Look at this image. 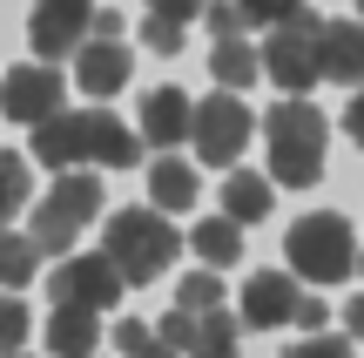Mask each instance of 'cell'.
I'll use <instances>...</instances> for the list:
<instances>
[{
    "mask_svg": "<svg viewBox=\"0 0 364 358\" xmlns=\"http://www.w3.org/2000/svg\"><path fill=\"white\" fill-rule=\"evenodd\" d=\"M250 135H257V115H250V102H243V95L216 88L209 102H196L189 142H196V156H203L209 169H236V156L250 149Z\"/></svg>",
    "mask_w": 364,
    "mask_h": 358,
    "instance_id": "obj_7",
    "label": "cell"
},
{
    "mask_svg": "<svg viewBox=\"0 0 364 358\" xmlns=\"http://www.w3.org/2000/svg\"><path fill=\"white\" fill-rule=\"evenodd\" d=\"M284 358H351V345H344V338H331V332H317V338H304V345H290Z\"/></svg>",
    "mask_w": 364,
    "mask_h": 358,
    "instance_id": "obj_28",
    "label": "cell"
},
{
    "mask_svg": "<svg viewBox=\"0 0 364 358\" xmlns=\"http://www.w3.org/2000/svg\"><path fill=\"white\" fill-rule=\"evenodd\" d=\"M95 345H102V318L81 305H54L48 318V352L54 358H95Z\"/></svg>",
    "mask_w": 364,
    "mask_h": 358,
    "instance_id": "obj_15",
    "label": "cell"
},
{
    "mask_svg": "<svg viewBox=\"0 0 364 358\" xmlns=\"http://www.w3.org/2000/svg\"><path fill=\"white\" fill-rule=\"evenodd\" d=\"M95 216H102V176L68 169V176H54V189L34 203V223H27V237H34L41 257H48V251H75L81 223H95Z\"/></svg>",
    "mask_w": 364,
    "mask_h": 358,
    "instance_id": "obj_5",
    "label": "cell"
},
{
    "mask_svg": "<svg viewBox=\"0 0 364 358\" xmlns=\"http://www.w3.org/2000/svg\"><path fill=\"white\" fill-rule=\"evenodd\" d=\"M0 358H27V352H0Z\"/></svg>",
    "mask_w": 364,
    "mask_h": 358,
    "instance_id": "obj_36",
    "label": "cell"
},
{
    "mask_svg": "<svg viewBox=\"0 0 364 358\" xmlns=\"http://www.w3.org/2000/svg\"><path fill=\"white\" fill-rule=\"evenodd\" d=\"M358 270H364V251H358Z\"/></svg>",
    "mask_w": 364,
    "mask_h": 358,
    "instance_id": "obj_38",
    "label": "cell"
},
{
    "mask_svg": "<svg viewBox=\"0 0 364 358\" xmlns=\"http://www.w3.org/2000/svg\"><path fill=\"white\" fill-rule=\"evenodd\" d=\"M189 122H196V102L182 88H149L142 95V142H189Z\"/></svg>",
    "mask_w": 364,
    "mask_h": 358,
    "instance_id": "obj_14",
    "label": "cell"
},
{
    "mask_svg": "<svg viewBox=\"0 0 364 358\" xmlns=\"http://www.w3.org/2000/svg\"><path fill=\"white\" fill-rule=\"evenodd\" d=\"M95 34V0H34L27 14V41H34V61H68L81 54V41Z\"/></svg>",
    "mask_w": 364,
    "mask_h": 358,
    "instance_id": "obj_9",
    "label": "cell"
},
{
    "mask_svg": "<svg viewBox=\"0 0 364 358\" xmlns=\"http://www.w3.org/2000/svg\"><path fill=\"white\" fill-rule=\"evenodd\" d=\"M122 270L108 264L102 251H81V257H61L54 264V305H81V311H102V305H122Z\"/></svg>",
    "mask_w": 364,
    "mask_h": 358,
    "instance_id": "obj_10",
    "label": "cell"
},
{
    "mask_svg": "<svg viewBox=\"0 0 364 358\" xmlns=\"http://www.w3.org/2000/svg\"><path fill=\"white\" fill-rule=\"evenodd\" d=\"M317 68H324V81H338V88H358L364 81V21H324V34H317Z\"/></svg>",
    "mask_w": 364,
    "mask_h": 358,
    "instance_id": "obj_13",
    "label": "cell"
},
{
    "mask_svg": "<svg viewBox=\"0 0 364 358\" xmlns=\"http://www.w3.org/2000/svg\"><path fill=\"white\" fill-rule=\"evenodd\" d=\"M7 216H14V203H7V196H0V223H7Z\"/></svg>",
    "mask_w": 364,
    "mask_h": 358,
    "instance_id": "obj_35",
    "label": "cell"
},
{
    "mask_svg": "<svg viewBox=\"0 0 364 358\" xmlns=\"http://www.w3.org/2000/svg\"><path fill=\"white\" fill-rule=\"evenodd\" d=\"M135 358H182V352H169V345H162V338H149V345L135 352Z\"/></svg>",
    "mask_w": 364,
    "mask_h": 358,
    "instance_id": "obj_34",
    "label": "cell"
},
{
    "mask_svg": "<svg viewBox=\"0 0 364 358\" xmlns=\"http://www.w3.org/2000/svg\"><path fill=\"white\" fill-rule=\"evenodd\" d=\"M176 305L182 311H223V270H196V278H182Z\"/></svg>",
    "mask_w": 364,
    "mask_h": 358,
    "instance_id": "obj_22",
    "label": "cell"
},
{
    "mask_svg": "<svg viewBox=\"0 0 364 358\" xmlns=\"http://www.w3.org/2000/svg\"><path fill=\"white\" fill-rule=\"evenodd\" d=\"M304 305L297 278L290 270H257V278L243 284V311H236V325H250V332H277V325H290Z\"/></svg>",
    "mask_w": 364,
    "mask_h": 358,
    "instance_id": "obj_11",
    "label": "cell"
},
{
    "mask_svg": "<svg viewBox=\"0 0 364 358\" xmlns=\"http://www.w3.org/2000/svg\"><path fill=\"white\" fill-rule=\"evenodd\" d=\"M156 338H162L169 352H189V338H196V311H182V305L162 311V332H156Z\"/></svg>",
    "mask_w": 364,
    "mask_h": 358,
    "instance_id": "obj_27",
    "label": "cell"
},
{
    "mask_svg": "<svg viewBox=\"0 0 364 358\" xmlns=\"http://www.w3.org/2000/svg\"><path fill=\"white\" fill-rule=\"evenodd\" d=\"M129 68H135L129 41L88 34V41H81V54H75V88H81V95H95V102H108L115 88H129Z\"/></svg>",
    "mask_w": 364,
    "mask_h": 358,
    "instance_id": "obj_12",
    "label": "cell"
},
{
    "mask_svg": "<svg viewBox=\"0 0 364 358\" xmlns=\"http://www.w3.org/2000/svg\"><path fill=\"white\" fill-rule=\"evenodd\" d=\"M34 270H41L34 237H14V230H0V284H7V291H21V284H34Z\"/></svg>",
    "mask_w": 364,
    "mask_h": 358,
    "instance_id": "obj_21",
    "label": "cell"
},
{
    "mask_svg": "<svg viewBox=\"0 0 364 358\" xmlns=\"http://www.w3.org/2000/svg\"><path fill=\"white\" fill-rule=\"evenodd\" d=\"M149 196H156L149 210H162V216L189 210V203H196V169H189L182 156H169V149H162V156L149 162Z\"/></svg>",
    "mask_w": 364,
    "mask_h": 358,
    "instance_id": "obj_16",
    "label": "cell"
},
{
    "mask_svg": "<svg viewBox=\"0 0 364 358\" xmlns=\"http://www.w3.org/2000/svg\"><path fill=\"white\" fill-rule=\"evenodd\" d=\"M297 7H304V0H236L243 27H284V21H290Z\"/></svg>",
    "mask_w": 364,
    "mask_h": 358,
    "instance_id": "obj_23",
    "label": "cell"
},
{
    "mask_svg": "<svg viewBox=\"0 0 364 358\" xmlns=\"http://www.w3.org/2000/svg\"><path fill=\"white\" fill-rule=\"evenodd\" d=\"M344 325H351V332L364 338V298H351V305H344Z\"/></svg>",
    "mask_w": 364,
    "mask_h": 358,
    "instance_id": "obj_33",
    "label": "cell"
},
{
    "mask_svg": "<svg viewBox=\"0 0 364 358\" xmlns=\"http://www.w3.org/2000/svg\"><path fill=\"white\" fill-rule=\"evenodd\" d=\"M358 21H364V0H358Z\"/></svg>",
    "mask_w": 364,
    "mask_h": 358,
    "instance_id": "obj_37",
    "label": "cell"
},
{
    "mask_svg": "<svg viewBox=\"0 0 364 358\" xmlns=\"http://www.w3.org/2000/svg\"><path fill=\"white\" fill-rule=\"evenodd\" d=\"M344 129H351V142H364V88L351 95V108H344Z\"/></svg>",
    "mask_w": 364,
    "mask_h": 358,
    "instance_id": "obj_32",
    "label": "cell"
},
{
    "mask_svg": "<svg viewBox=\"0 0 364 358\" xmlns=\"http://www.w3.org/2000/svg\"><path fill=\"white\" fill-rule=\"evenodd\" d=\"M203 7H209V0H149V14H156V21H176V27H182V21H196Z\"/></svg>",
    "mask_w": 364,
    "mask_h": 358,
    "instance_id": "obj_29",
    "label": "cell"
},
{
    "mask_svg": "<svg viewBox=\"0 0 364 358\" xmlns=\"http://www.w3.org/2000/svg\"><path fill=\"white\" fill-rule=\"evenodd\" d=\"M61 108H68V81H61V68L27 61V68H7V75H0V115H7V122L41 129V122H54Z\"/></svg>",
    "mask_w": 364,
    "mask_h": 358,
    "instance_id": "obj_8",
    "label": "cell"
},
{
    "mask_svg": "<svg viewBox=\"0 0 364 358\" xmlns=\"http://www.w3.org/2000/svg\"><path fill=\"white\" fill-rule=\"evenodd\" d=\"M209 75H216V88H250V81L263 75V61H257V48H250V41H216V48H209Z\"/></svg>",
    "mask_w": 364,
    "mask_h": 358,
    "instance_id": "obj_19",
    "label": "cell"
},
{
    "mask_svg": "<svg viewBox=\"0 0 364 358\" xmlns=\"http://www.w3.org/2000/svg\"><path fill=\"white\" fill-rule=\"evenodd\" d=\"M290 325H297V332H324V298H304V305H297V318H290Z\"/></svg>",
    "mask_w": 364,
    "mask_h": 358,
    "instance_id": "obj_30",
    "label": "cell"
},
{
    "mask_svg": "<svg viewBox=\"0 0 364 358\" xmlns=\"http://www.w3.org/2000/svg\"><path fill=\"white\" fill-rule=\"evenodd\" d=\"M203 21H209V34H216V41H243V14H236V0H209Z\"/></svg>",
    "mask_w": 364,
    "mask_h": 358,
    "instance_id": "obj_24",
    "label": "cell"
},
{
    "mask_svg": "<svg viewBox=\"0 0 364 358\" xmlns=\"http://www.w3.org/2000/svg\"><path fill=\"white\" fill-rule=\"evenodd\" d=\"M27 305H14V298H0V352H21V338H27Z\"/></svg>",
    "mask_w": 364,
    "mask_h": 358,
    "instance_id": "obj_25",
    "label": "cell"
},
{
    "mask_svg": "<svg viewBox=\"0 0 364 358\" xmlns=\"http://www.w3.org/2000/svg\"><path fill=\"white\" fill-rule=\"evenodd\" d=\"M34 156L54 176H68L75 162H102V169H135L142 162V135L122 129L108 108H61L54 122L34 129Z\"/></svg>",
    "mask_w": 364,
    "mask_h": 358,
    "instance_id": "obj_1",
    "label": "cell"
},
{
    "mask_svg": "<svg viewBox=\"0 0 364 358\" xmlns=\"http://www.w3.org/2000/svg\"><path fill=\"white\" fill-rule=\"evenodd\" d=\"M189 251L203 257V270H230L236 257H243V223H230V216H209V223H196Z\"/></svg>",
    "mask_w": 364,
    "mask_h": 358,
    "instance_id": "obj_18",
    "label": "cell"
},
{
    "mask_svg": "<svg viewBox=\"0 0 364 358\" xmlns=\"http://www.w3.org/2000/svg\"><path fill=\"white\" fill-rule=\"evenodd\" d=\"M324 142H331L324 108H311L304 95H284V102H270V115H263L270 183H284V189H317V176H324Z\"/></svg>",
    "mask_w": 364,
    "mask_h": 358,
    "instance_id": "obj_2",
    "label": "cell"
},
{
    "mask_svg": "<svg viewBox=\"0 0 364 358\" xmlns=\"http://www.w3.org/2000/svg\"><path fill=\"white\" fill-rule=\"evenodd\" d=\"M236 332H243V325H236L230 311H196L189 358H236Z\"/></svg>",
    "mask_w": 364,
    "mask_h": 358,
    "instance_id": "obj_20",
    "label": "cell"
},
{
    "mask_svg": "<svg viewBox=\"0 0 364 358\" xmlns=\"http://www.w3.org/2000/svg\"><path fill=\"white\" fill-rule=\"evenodd\" d=\"M176 251H182V237L162 210H115L102 230V257L122 270V284H156L176 264Z\"/></svg>",
    "mask_w": 364,
    "mask_h": 358,
    "instance_id": "obj_3",
    "label": "cell"
},
{
    "mask_svg": "<svg viewBox=\"0 0 364 358\" xmlns=\"http://www.w3.org/2000/svg\"><path fill=\"white\" fill-rule=\"evenodd\" d=\"M270 176H250V169H230V183H223V216L230 223H263L270 216Z\"/></svg>",
    "mask_w": 364,
    "mask_h": 358,
    "instance_id": "obj_17",
    "label": "cell"
},
{
    "mask_svg": "<svg viewBox=\"0 0 364 358\" xmlns=\"http://www.w3.org/2000/svg\"><path fill=\"white\" fill-rule=\"evenodd\" d=\"M142 41L162 54V61H176V54H182V27H176V21H156V14L142 21Z\"/></svg>",
    "mask_w": 364,
    "mask_h": 358,
    "instance_id": "obj_26",
    "label": "cell"
},
{
    "mask_svg": "<svg viewBox=\"0 0 364 358\" xmlns=\"http://www.w3.org/2000/svg\"><path fill=\"white\" fill-rule=\"evenodd\" d=\"M284 257H290V278L297 284H344L358 270V243H351V223H344L338 210H311L290 223L284 237Z\"/></svg>",
    "mask_w": 364,
    "mask_h": 358,
    "instance_id": "obj_4",
    "label": "cell"
},
{
    "mask_svg": "<svg viewBox=\"0 0 364 358\" xmlns=\"http://www.w3.org/2000/svg\"><path fill=\"white\" fill-rule=\"evenodd\" d=\"M317 34H324V21H317L311 7H297L284 27H270V48L257 54L263 75H270V88L304 95V88H317V81H324V68H317Z\"/></svg>",
    "mask_w": 364,
    "mask_h": 358,
    "instance_id": "obj_6",
    "label": "cell"
},
{
    "mask_svg": "<svg viewBox=\"0 0 364 358\" xmlns=\"http://www.w3.org/2000/svg\"><path fill=\"white\" fill-rule=\"evenodd\" d=\"M95 34H108V41H122L129 27H122V14L115 7H95Z\"/></svg>",
    "mask_w": 364,
    "mask_h": 358,
    "instance_id": "obj_31",
    "label": "cell"
}]
</instances>
